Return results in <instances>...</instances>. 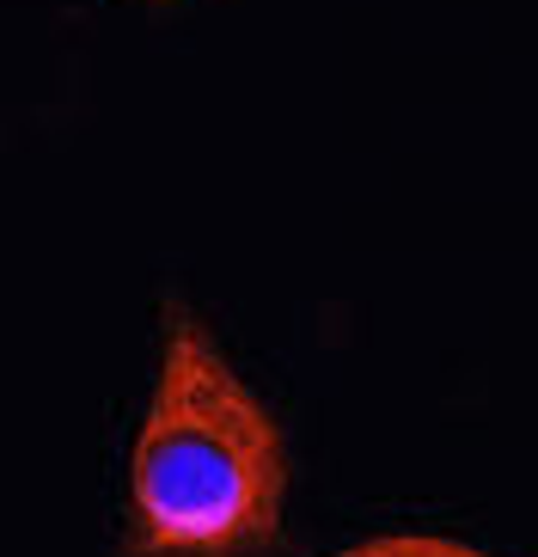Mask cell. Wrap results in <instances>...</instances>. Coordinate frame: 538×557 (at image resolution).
<instances>
[{"label": "cell", "instance_id": "cell-2", "mask_svg": "<svg viewBox=\"0 0 538 557\" xmlns=\"http://www.w3.org/2000/svg\"><path fill=\"white\" fill-rule=\"evenodd\" d=\"M337 557H489L477 545H459V540H435V533H386V540H367V545H349Z\"/></svg>", "mask_w": 538, "mask_h": 557}, {"label": "cell", "instance_id": "cell-1", "mask_svg": "<svg viewBox=\"0 0 538 557\" xmlns=\"http://www.w3.org/2000/svg\"><path fill=\"white\" fill-rule=\"evenodd\" d=\"M288 442L184 307H165L160 386L129 459L123 557L281 552Z\"/></svg>", "mask_w": 538, "mask_h": 557}]
</instances>
